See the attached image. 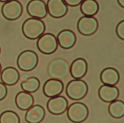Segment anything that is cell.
Instances as JSON below:
<instances>
[{
  "label": "cell",
  "mask_w": 124,
  "mask_h": 123,
  "mask_svg": "<svg viewBox=\"0 0 124 123\" xmlns=\"http://www.w3.org/2000/svg\"><path fill=\"white\" fill-rule=\"evenodd\" d=\"M23 10V7L20 2L18 0H10L3 5L2 13L7 20L15 21L21 16Z\"/></svg>",
  "instance_id": "ba28073f"
},
{
  "label": "cell",
  "mask_w": 124,
  "mask_h": 123,
  "mask_svg": "<svg viewBox=\"0 0 124 123\" xmlns=\"http://www.w3.org/2000/svg\"><path fill=\"white\" fill-rule=\"evenodd\" d=\"M0 123H20V118L16 112L5 111L0 115Z\"/></svg>",
  "instance_id": "603a6c76"
},
{
  "label": "cell",
  "mask_w": 124,
  "mask_h": 123,
  "mask_svg": "<svg viewBox=\"0 0 124 123\" xmlns=\"http://www.w3.org/2000/svg\"><path fill=\"white\" fill-rule=\"evenodd\" d=\"M38 62V56L36 53L29 50L22 52L17 60L18 67L23 71H32L36 68Z\"/></svg>",
  "instance_id": "277c9868"
},
{
  "label": "cell",
  "mask_w": 124,
  "mask_h": 123,
  "mask_svg": "<svg viewBox=\"0 0 124 123\" xmlns=\"http://www.w3.org/2000/svg\"><path fill=\"white\" fill-rule=\"evenodd\" d=\"M37 47L43 53L51 54L55 52L58 48V43L55 35L51 33H46L38 40Z\"/></svg>",
  "instance_id": "8992f818"
},
{
  "label": "cell",
  "mask_w": 124,
  "mask_h": 123,
  "mask_svg": "<svg viewBox=\"0 0 124 123\" xmlns=\"http://www.w3.org/2000/svg\"><path fill=\"white\" fill-rule=\"evenodd\" d=\"M117 3H118V4L120 6V7H122L123 8H124V0H117Z\"/></svg>",
  "instance_id": "4316f807"
},
{
  "label": "cell",
  "mask_w": 124,
  "mask_h": 123,
  "mask_svg": "<svg viewBox=\"0 0 124 123\" xmlns=\"http://www.w3.org/2000/svg\"><path fill=\"white\" fill-rule=\"evenodd\" d=\"M0 52H1V49H0Z\"/></svg>",
  "instance_id": "f1b7e54d"
},
{
  "label": "cell",
  "mask_w": 124,
  "mask_h": 123,
  "mask_svg": "<svg viewBox=\"0 0 124 123\" xmlns=\"http://www.w3.org/2000/svg\"><path fill=\"white\" fill-rule=\"evenodd\" d=\"M88 87L85 82L81 80L76 79L70 81L66 87L67 95L72 100H81L87 93Z\"/></svg>",
  "instance_id": "3957f363"
},
{
  "label": "cell",
  "mask_w": 124,
  "mask_h": 123,
  "mask_svg": "<svg viewBox=\"0 0 124 123\" xmlns=\"http://www.w3.org/2000/svg\"><path fill=\"white\" fill-rule=\"evenodd\" d=\"M21 85L22 89L24 92L32 93L38 89L40 85V82L37 78L31 77L28 78L26 81L22 82Z\"/></svg>",
  "instance_id": "7402d4cb"
},
{
  "label": "cell",
  "mask_w": 124,
  "mask_h": 123,
  "mask_svg": "<svg viewBox=\"0 0 124 123\" xmlns=\"http://www.w3.org/2000/svg\"><path fill=\"white\" fill-rule=\"evenodd\" d=\"M27 11L30 16L39 19L45 18L47 14L46 5L41 0L30 1L27 6Z\"/></svg>",
  "instance_id": "9c48e42d"
},
{
  "label": "cell",
  "mask_w": 124,
  "mask_h": 123,
  "mask_svg": "<svg viewBox=\"0 0 124 123\" xmlns=\"http://www.w3.org/2000/svg\"><path fill=\"white\" fill-rule=\"evenodd\" d=\"M70 68L68 63L64 59L56 58L50 62L47 68V73L51 78L62 80L68 76Z\"/></svg>",
  "instance_id": "7a4b0ae2"
},
{
  "label": "cell",
  "mask_w": 124,
  "mask_h": 123,
  "mask_svg": "<svg viewBox=\"0 0 124 123\" xmlns=\"http://www.w3.org/2000/svg\"><path fill=\"white\" fill-rule=\"evenodd\" d=\"M119 72L115 69L111 67L102 70L100 74L101 82L106 85L113 86L116 84L119 80Z\"/></svg>",
  "instance_id": "e0dca14e"
},
{
  "label": "cell",
  "mask_w": 124,
  "mask_h": 123,
  "mask_svg": "<svg viewBox=\"0 0 124 123\" xmlns=\"http://www.w3.org/2000/svg\"><path fill=\"white\" fill-rule=\"evenodd\" d=\"M63 84L61 80L51 79L45 82L43 90L46 97L53 98L60 94L63 92Z\"/></svg>",
  "instance_id": "7c38bea8"
},
{
  "label": "cell",
  "mask_w": 124,
  "mask_h": 123,
  "mask_svg": "<svg viewBox=\"0 0 124 123\" xmlns=\"http://www.w3.org/2000/svg\"><path fill=\"white\" fill-rule=\"evenodd\" d=\"M15 102L19 109L22 110H27L33 105L34 98L29 93L20 92L16 95Z\"/></svg>",
  "instance_id": "d6986e66"
},
{
  "label": "cell",
  "mask_w": 124,
  "mask_h": 123,
  "mask_svg": "<svg viewBox=\"0 0 124 123\" xmlns=\"http://www.w3.org/2000/svg\"><path fill=\"white\" fill-rule=\"evenodd\" d=\"M98 95L101 100L106 102H110L115 101L119 95L118 88L115 86L104 85L100 87Z\"/></svg>",
  "instance_id": "2e32d148"
},
{
  "label": "cell",
  "mask_w": 124,
  "mask_h": 123,
  "mask_svg": "<svg viewBox=\"0 0 124 123\" xmlns=\"http://www.w3.org/2000/svg\"><path fill=\"white\" fill-rule=\"evenodd\" d=\"M45 25L40 19L30 18L26 20L22 26L23 34L27 39L35 40L39 38L45 32Z\"/></svg>",
  "instance_id": "6da1fadb"
},
{
  "label": "cell",
  "mask_w": 124,
  "mask_h": 123,
  "mask_svg": "<svg viewBox=\"0 0 124 123\" xmlns=\"http://www.w3.org/2000/svg\"><path fill=\"white\" fill-rule=\"evenodd\" d=\"M88 114L87 107L83 103L76 102L72 103L67 109V117L74 123L83 122L86 120Z\"/></svg>",
  "instance_id": "5b68a950"
},
{
  "label": "cell",
  "mask_w": 124,
  "mask_h": 123,
  "mask_svg": "<svg viewBox=\"0 0 124 123\" xmlns=\"http://www.w3.org/2000/svg\"><path fill=\"white\" fill-rule=\"evenodd\" d=\"M1 70H2V66H1V64L0 63V72H1Z\"/></svg>",
  "instance_id": "83f0119b"
},
{
  "label": "cell",
  "mask_w": 124,
  "mask_h": 123,
  "mask_svg": "<svg viewBox=\"0 0 124 123\" xmlns=\"http://www.w3.org/2000/svg\"><path fill=\"white\" fill-rule=\"evenodd\" d=\"M8 93L7 87L3 83L0 82V101L6 97Z\"/></svg>",
  "instance_id": "d4e9b609"
},
{
  "label": "cell",
  "mask_w": 124,
  "mask_h": 123,
  "mask_svg": "<svg viewBox=\"0 0 124 123\" xmlns=\"http://www.w3.org/2000/svg\"><path fill=\"white\" fill-rule=\"evenodd\" d=\"M45 111L43 107L39 105L32 106L25 115L26 121L29 123H40L44 119Z\"/></svg>",
  "instance_id": "9a60e30c"
},
{
  "label": "cell",
  "mask_w": 124,
  "mask_h": 123,
  "mask_svg": "<svg viewBox=\"0 0 124 123\" xmlns=\"http://www.w3.org/2000/svg\"><path fill=\"white\" fill-rule=\"evenodd\" d=\"M68 102L64 97L58 96L51 98L48 101L47 107L48 111L54 115H60L67 109Z\"/></svg>",
  "instance_id": "8fae6325"
},
{
  "label": "cell",
  "mask_w": 124,
  "mask_h": 123,
  "mask_svg": "<svg viewBox=\"0 0 124 123\" xmlns=\"http://www.w3.org/2000/svg\"><path fill=\"white\" fill-rule=\"evenodd\" d=\"M87 64L82 58L75 59L72 63L70 68L71 76L76 79H79L85 76L87 71Z\"/></svg>",
  "instance_id": "5bb4252c"
},
{
  "label": "cell",
  "mask_w": 124,
  "mask_h": 123,
  "mask_svg": "<svg viewBox=\"0 0 124 123\" xmlns=\"http://www.w3.org/2000/svg\"><path fill=\"white\" fill-rule=\"evenodd\" d=\"M116 34L120 39L124 40V21H120L117 25L115 29Z\"/></svg>",
  "instance_id": "cb8c5ba5"
},
{
  "label": "cell",
  "mask_w": 124,
  "mask_h": 123,
  "mask_svg": "<svg viewBox=\"0 0 124 123\" xmlns=\"http://www.w3.org/2000/svg\"><path fill=\"white\" fill-rule=\"evenodd\" d=\"M108 111L111 116L115 118H120L124 115V104L121 100L114 101L108 106Z\"/></svg>",
  "instance_id": "44dd1931"
},
{
  "label": "cell",
  "mask_w": 124,
  "mask_h": 123,
  "mask_svg": "<svg viewBox=\"0 0 124 123\" xmlns=\"http://www.w3.org/2000/svg\"><path fill=\"white\" fill-rule=\"evenodd\" d=\"M99 9L98 3L95 0H83L80 4V11L85 16L92 17L98 13Z\"/></svg>",
  "instance_id": "ffe728a7"
},
{
  "label": "cell",
  "mask_w": 124,
  "mask_h": 123,
  "mask_svg": "<svg viewBox=\"0 0 124 123\" xmlns=\"http://www.w3.org/2000/svg\"><path fill=\"white\" fill-rule=\"evenodd\" d=\"M58 43L62 48L69 49L75 44L77 37L75 33L69 29H64L60 31L57 36Z\"/></svg>",
  "instance_id": "4fadbf2b"
},
{
  "label": "cell",
  "mask_w": 124,
  "mask_h": 123,
  "mask_svg": "<svg viewBox=\"0 0 124 123\" xmlns=\"http://www.w3.org/2000/svg\"><path fill=\"white\" fill-rule=\"evenodd\" d=\"M18 70L13 67H8L3 69L0 74V79L4 84L12 86L16 84L19 79Z\"/></svg>",
  "instance_id": "ac0fdd59"
},
{
  "label": "cell",
  "mask_w": 124,
  "mask_h": 123,
  "mask_svg": "<svg viewBox=\"0 0 124 123\" xmlns=\"http://www.w3.org/2000/svg\"><path fill=\"white\" fill-rule=\"evenodd\" d=\"M46 7L50 16L55 18L63 17L68 12V7L62 0H48Z\"/></svg>",
  "instance_id": "30bf717a"
},
{
  "label": "cell",
  "mask_w": 124,
  "mask_h": 123,
  "mask_svg": "<svg viewBox=\"0 0 124 123\" xmlns=\"http://www.w3.org/2000/svg\"><path fill=\"white\" fill-rule=\"evenodd\" d=\"M77 27L81 34L85 36H90L98 30V22L94 17L83 16L78 20Z\"/></svg>",
  "instance_id": "52a82bcc"
},
{
  "label": "cell",
  "mask_w": 124,
  "mask_h": 123,
  "mask_svg": "<svg viewBox=\"0 0 124 123\" xmlns=\"http://www.w3.org/2000/svg\"><path fill=\"white\" fill-rule=\"evenodd\" d=\"M83 0H64L65 4L71 7H75L81 4Z\"/></svg>",
  "instance_id": "484cf974"
}]
</instances>
